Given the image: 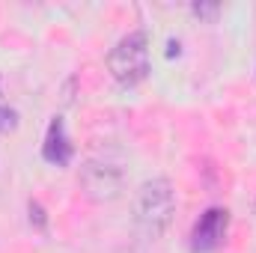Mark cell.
Returning a JSON list of instances; mask_svg holds the SVG:
<instances>
[{
    "label": "cell",
    "mask_w": 256,
    "mask_h": 253,
    "mask_svg": "<svg viewBox=\"0 0 256 253\" xmlns=\"http://www.w3.org/2000/svg\"><path fill=\"white\" fill-rule=\"evenodd\" d=\"M15 122H18V116H15V110L6 104V98L0 96V134L3 131H12L15 128Z\"/></svg>",
    "instance_id": "8992f818"
},
{
    "label": "cell",
    "mask_w": 256,
    "mask_h": 253,
    "mask_svg": "<svg viewBox=\"0 0 256 253\" xmlns=\"http://www.w3.org/2000/svg\"><path fill=\"white\" fill-rule=\"evenodd\" d=\"M80 190L92 200V202H114L122 196L126 190V170L114 161H86L80 167Z\"/></svg>",
    "instance_id": "3957f363"
},
{
    "label": "cell",
    "mask_w": 256,
    "mask_h": 253,
    "mask_svg": "<svg viewBox=\"0 0 256 253\" xmlns=\"http://www.w3.org/2000/svg\"><path fill=\"white\" fill-rule=\"evenodd\" d=\"M116 253H143L140 248H134V244H126V248H120Z\"/></svg>",
    "instance_id": "ba28073f"
},
{
    "label": "cell",
    "mask_w": 256,
    "mask_h": 253,
    "mask_svg": "<svg viewBox=\"0 0 256 253\" xmlns=\"http://www.w3.org/2000/svg\"><path fill=\"white\" fill-rule=\"evenodd\" d=\"M108 72L122 86H137L140 80H146V74H149V36L143 30L122 36L108 54Z\"/></svg>",
    "instance_id": "7a4b0ae2"
},
{
    "label": "cell",
    "mask_w": 256,
    "mask_h": 253,
    "mask_svg": "<svg viewBox=\"0 0 256 253\" xmlns=\"http://www.w3.org/2000/svg\"><path fill=\"white\" fill-rule=\"evenodd\" d=\"M42 155H45V161H51V164H57V167H66V164L72 161V143H68V137H66V126H63L60 116L51 120V126H48Z\"/></svg>",
    "instance_id": "5b68a950"
},
{
    "label": "cell",
    "mask_w": 256,
    "mask_h": 253,
    "mask_svg": "<svg viewBox=\"0 0 256 253\" xmlns=\"http://www.w3.org/2000/svg\"><path fill=\"white\" fill-rule=\"evenodd\" d=\"M226 226H230V212L226 208H208L196 226H194L191 236V250L194 253H212L218 250L226 238Z\"/></svg>",
    "instance_id": "277c9868"
},
{
    "label": "cell",
    "mask_w": 256,
    "mask_h": 253,
    "mask_svg": "<svg viewBox=\"0 0 256 253\" xmlns=\"http://www.w3.org/2000/svg\"><path fill=\"white\" fill-rule=\"evenodd\" d=\"M173 214H176V190L170 185V179L155 176L137 188L134 202H131V220L143 238L149 242L161 238L170 230Z\"/></svg>",
    "instance_id": "6da1fadb"
},
{
    "label": "cell",
    "mask_w": 256,
    "mask_h": 253,
    "mask_svg": "<svg viewBox=\"0 0 256 253\" xmlns=\"http://www.w3.org/2000/svg\"><path fill=\"white\" fill-rule=\"evenodd\" d=\"M39 224V226H45V212H42V206L39 202H30V224Z\"/></svg>",
    "instance_id": "52a82bcc"
}]
</instances>
